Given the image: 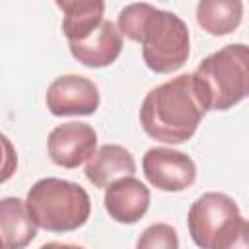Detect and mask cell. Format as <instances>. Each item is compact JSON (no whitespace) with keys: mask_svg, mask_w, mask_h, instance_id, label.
I'll list each match as a JSON object with an SVG mask.
<instances>
[{"mask_svg":"<svg viewBox=\"0 0 249 249\" xmlns=\"http://www.w3.org/2000/svg\"><path fill=\"white\" fill-rule=\"evenodd\" d=\"M119 31L142 45V58L156 74H171L189 58V27L173 12L134 2L121 10Z\"/></svg>","mask_w":249,"mask_h":249,"instance_id":"1","label":"cell"},{"mask_svg":"<svg viewBox=\"0 0 249 249\" xmlns=\"http://www.w3.org/2000/svg\"><path fill=\"white\" fill-rule=\"evenodd\" d=\"M204 113L195 95L191 74H181L146 93L140 105V124L154 140L181 144L196 132Z\"/></svg>","mask_w":249,"mask_h":249,"instance_id":"2","label":"cell"},{"mask_svg":"<svg viewBox=\"0 0 249 249\" xmlns=\"http://www.w3.org/2000/svg\"><path fill=\"white\" fill-rule=\"evenodd\" d=\"M193 89L204 111H228L249 93V53L243 43L208 54L191 74Z\"/></svg>","mask_w":249,"mask_h":249,"instance_id":"3","label":"cell"},{"mask_svg":"<svg viewBox=\"0 0 249 249\" xmlns=\"http://www.w3.org/2000/svg\"><path fill=\"white\" fill-rule=\"evenodd\" d=\"M25 206L37 228L54 233L82 228L91 212V200L86 189L58 177L39 179L29 189Z\"/></svg>","mask_w":249,"mask_h":249,"instance_id":"4","label":"cell"},{"mask_svg":"<svg viewBox=\"0 0 249 249\" xmlns=\"http://www.w3.org/2000/svg\"><path fill=\"white\" fill-rule=\"evenodd\" d=\"M191 239L202 249H230L245 239L247 220L241 216L235 200L224 193H204L187 214Z\"/></svg>","mask_w":249,"mask_h":249,"instance_id":"5","label":"cell"},{"mask_svg":"<svg viewBox=\"0 0 249 249\" xmlns=\"http://www.w3.org/2000/svg\"><path fill=\"white\" fill-rule=\"evenodd\" d=\"M142 171L152 187L165 193L185 191L196 179L195 161L171 148H150L142 158Z\"/></svg>","mask_w":249,"mask_h":249,"instance_id":"6","label":"cell"},{"mask_svg":"<svg viewBox=\"0 0 249 249\" xmlns=\"http://www.w3.org/2000/svg\"><path fill=\"white\" fill-rule=\"evenodd\" d=\"M45 101L54 117L93 115L99 107V89L89 78L64 74L51 82Z\"/></svg>","mask_w":249,"mask_h":249,"instance_id":"7","label":"cell"},{"mask_svg":"<svg viewBox=\"0 0 249 249\" xmlns=\"http://www.w3.org/2000/svg\"><path fill=\"white\" fill-rule=\"evenodd\" d=\"M97 134L88 123H64L51 130L47 140L49 158L53 163L74 169L95 152Z\"/></svg>","mask_w":249,"mask_h":249,"instance_id":"8","label":"cell"},{"mask_svg":"<svg viewBox=\"0 0 249 249\" xmlns=\"http://www.w3.org/2000/svg\"><path fill=\"white\" fill-rule=\"evenodd\" d=\"M103 204L109 218L115 222L134 224L146 214L150 206V191L134 175L119 177L105 187Z\"/></svg>","mask_w":249,"mask_h":249,"instance_id":"9","label":"cell"},{"mask_svg":"<svg viewBox=\"0 0 249 249\" xmlns=\"http://www.w3.org/2000/svg\"><path fill=\"white\" fill-rule=\"evenodd\" d=\"M72 56L89 68H103L113 64L123 51V37L117 25L109 19H101V23L89 31L86 37L68 41Z\"/></svg>","mask_w":249,"mask_h":249,"instance_id":"10","label":"cell"},{"mask_svg":"<svg viewBox=\"0 0 249 249\" xmlns=\"http://www.w3.org/2000/svg\"><path fill=\"white\" fill-rule=\"evenodd\" d=\"M84 173L93 187L105 189L109 183H113L119 177L134 175L136 173V161L124 146L105 144L89 156Z\"/></svg>","mask_w":249,"mask_h":249,"instance_id":"11","label":"cell"},{"mask_svg":"<svg viewBox=\"0 0 249 249\" xmlns=\"http://www.w3.org/2000/svg\"><path fill=\"white\" fill-rule=\"evenodd\" d=\"M37 235V224L31 220L21 198L6 196L0 200V241L4 247H27Z\"/></svg>","mask_w":249,"mask_h":249,"instance_id":"12","label":"cell"},{"mask_svg":"<svg viewBox=\"0 0 249 249\" xmlns=\"http://www.w3.org/2000/svg\"><path fill=\"white\" fill-rule=\"evenodd\" d=\"M62 10V31L68 41H76L93 31L105 12V0H54Z\"/></svg>","mask_w":249,"mask_h":249,"instance_id":"13","label":"cell"},{"mask_svg":"<svg viewBox=\"0 0 249 249\" xmlns=\"http://www.w3.org/2000/svg\"><path fill=\"white\" fill-rule=\"evenodd\" d=\"M243 18L241 0H198L196 21L210 35H230L233 33Z\"/></svg>","mask_w":249,"mask_h":249,"instance_id":"14","label":"cell"},{"mask_svg":"<svg viewBox=\"0 0 249 249\" xmlns=\"http://www.w3.org/2000/svg\"><path fill=\"white\" fill-rule=\"evenodd\" d=\"M138 247L142 249H154V247H165V249H175L179 247V237L175 228L169 224H152L142 231V235L136 241Z\"/></svg>","mask_w":249,"mask_h":249,"instance_id":"15","label":"cell"},{"mask_svg":"<svg viewBox=\"0 0 249 249\" xmlns=\"http://www.w3.org/2000/svg\"><path fill=\"white\" fill-rule=\"evenodd\" d=\"M18 169V154L12 140L0 132V185L10 181Z\"/></svg>","mask_w":249,"mask_h":249,"instance_id":"16","label":"cell"},{"mask_svg":"<svg viewBox=\"0 0 249 249\" xmlns=\"http://www.w3.org/2000/svg\"><path fill=\"white\" fill-rule=\"evenodd\" d=\"M0 247H4V245H2V241H0Z\"/></svg>","mask_w":249,"mask_h":249,"instance_id":"17","label":"cell"}]
</instances>
